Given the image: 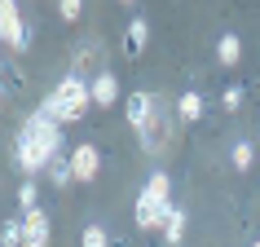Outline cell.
<instances>
[{
  "label": "cell",
  "instance_id": "6da1fadb",
  "mask_svg": "<svg viewBox=\"0 0 260 247\" xmlns=\"http://www.w3.org/2000/svg\"><path fill=\"white\" fill-rule=\"evenodd\" d=\"M57 150H62V123H53L44 110L27 115V123L18 128V141H14V159H18V168L27 172V181L36 177L40 168H53Z\"/></svg>",
  "mask_w": 260,
  "mask_h": 247
},
{
  "label": "cell",
  "instance_id": "7a4b0ae2",
  "mask_svg": "<svg viewBox=\"0 0 260 247\" xmlns=\"http://www.w3.org/2000/svg\"><path fill=\"white\" fill-rule=\"evenodd\" d=\"M88 102H93V84H84L80 75H67V80L57 84L53 93L44 97V106H40V110H44L53 123H75L84 110H88Z\"/></svg>",
  "mask_w": 260,
  "mask_h": 247
},
{
  "label": "cell",
  "instance_id": "3957f363",
  "mask_svg": "<svg viewBox=\"0 0 260 247\" xmlns=\"http://www.w3.org/2000/svg\"><path fill=\"white\" fill-rule=\"evenodd\" d=\"M168 190H172V177H168L164 168H154L150 181H146V190L137 194V225L141 230H164V217H168Z\"/></svg>",
  "mask_w": 260,
  "mask_h": 247
},
{
  "label": "cell",
  "instance_id": "277c9868",
  "mask_svg": "<svg viewBox=\"0 0 260 247\" xmlns=\"http://www.w3.org/2000/svg\"><path fill=\"white\" fill-rule=\"evenodd\" d=\"M0 36H5V44L18 49V53L27 49V22L18 18V5H14V0H5V5H0Z\"/></svg>",
  "mask_w": 260,
  "mask_h": 247
},
{
  "label": "cell",
  "instance_id": "5b68a950",
  "mask_svg": "<svg viewBox=\"0 0 260 247\" xmlns=\"http://www.w3.org/2000/svg\"><path fill=\"white\" fill-rule=\"evenodd\" d=\"M123 110H128V123L141 133V128L154 119V110H159V97H154V93H133L128 102H123Z\"/></svg>",
  "mask_w": 260,
  "mask_h": 247
},
{
  "label": "cell",
  "instance_id": "8992f818",
  "mask_svg": "<svg viewBox=\"0 0 260 247\" xmlns=\"http://www.w3.org/2000/svg\"><path fill=\"white\" fill-rule=\"evenodd\" d=\"M97 168H102V155H97V146H75L71 150V172H75V181H93L97 177Z\"/></svg>",
  "mask_w": 260,
  "mask_h": 247
},
{
  "label": "cell",
  "instance_id": "52a82bcc",
  "mask_svg": "<svg viewBox=\"0 0 260 247\" xmlns=\"http://www.w3.org/2000/svg\"><path fill=\"white\" fill-rule=\"evenodd\" d=\"M22 230H27V247H49V212L31 207L27 217H22Z\"/></svg>",
  "mask_w": 260,
  "mask_h": 247
},
{
  "label": "cell",
  "instance_id": "ba28073f",
  "mask_svg": "<svg viewBox=\"0 0 260 247\" xmlns=\"http://www.w3.org/2000/svg\"><path fill=\"white\" fill-rule=\"evenodd\" d=\"M115 102H119V80L110 71H102L93 80V106H115Z\"/></svg>",
  "mask_w": 260,
  "mask_h": 247
},
{
  "label": "cell",
  "instance_id": "9c48e42d",
  "mask_svg": "<svg viewBox=\"0 0 260 247\" xmlns=\"http://www.w3.org/2000/svg\"><path fill=\"white\" fill-rule=\"evenodd\" d=\"M146 40H150V22H146V18H133V22H128V53L137 57L141 49H146Z\"/></svg>",
  "mask_w": 260,
  "mask_h": 247
},
{
  "label": "cell",
  "instance_id": "30bf717a",
  "mask_svg": "<svg viewBox=\"0 0 260 247\" xmlns=\"http://www.w3.org/2000/svg\"><path fill=\"white\" fill-rule=\"evenodd\" d=\"M216 57L220 62H225V67H238V57H243V40H238V36H220V44H216Z\"/></svg>",
  "mask_w": 260,
  "mask_h": 247
},
{
  "label": "cell",
  "instance_id": "8fae6325",
  "mask_svg": "<svg viewBox=\"0 0 260 247\" xmlns=\"http://www.w3.org/2000/svg\"><path fill=\"white\" fill-rule=\"evenodd\" d=\"M164 238H168V243H181V238H185V212H181V207H168V217H164Z\"/></svg>",
  "mask_w": 260,
  "mask_h": 247
},
{
  "label": "cell",
  "instance_id": "7c38bea8",
  "mask_svg": "<svg viewBox=\"0 0 260 247\" xmlns=\"http://www.w3.org/2000/svg\"><path fill=\"white\" fill-rule=\"evenodd\" d=\"M177 110H181V119H185V123H194L199 115H203V93H194V88H190V93H181Z\"/></svg>",
  "mask_w": 260,
  "mask_h": 247
},
{
  "label": "cell",
  "instance_id": "4fadbf2b",
  "mask_svg": "<svg viewBox=\"0 0 260 247\" xmlns=\"http://www.w3.org/2000/svg\"><path fill=\"white\" fill-rule=\"evenodd\" d=\"M0 243H5V247H27V230H22V221H5V225H0Z\"/></svg>",
  "mask_w": 260,
  "mask_h": 247
},
{
  "label": "cell",
  "instance_id": "5bb4252c",
  "mask_svg": "<svg viewBox=\"0 0 260 247\" xmlns=\"http://www.w3.org/2000/svg\"><path fill=\"white\" fill-rule=\"evenodd\" d=\"M251 159H256V146H251V141H234V155H230L234 172H247V168H251Z\"/></svg>",
  "mask_w": 260,
  "mask_h": 247
},
{
  "label": "cell",
  "instance_id": "9a60e30c",
  "mask_svg": "<svg viewBox=\"0 0 260 247\" xmlns=\"http://www.w3.org/2000/svg\"><path fill=\"white\" fill-rule=\"evenodd\" d=\"M49 177H53V186H71V181H75V172H71V159H57V164L49 168Z\"/></svg>",
  "mask_w": 260,
  "mask_h": 247
},
{
  "label": "cell",
  "instance_id": "2e32d148",
  "mask_svg": "<svg viewBox=\"0 0 260 247\" xmlns=\"http://www.w3.org/2000/svg\"><path fill=\"white\" fill-rule=\"evenodd\" d=\"M80 247H110V238H106V230H102V225H88V230H84V238H80Z\"/></svg>",
  "mask_w": 260,
  "mask_h": 247
},
{
  "label": "cell",
  "instance_id": "e0dca14e",
  "mask_svg": "<svg viewBox=\"0 0 260 247\" xmlns=\"http://www.w3.org/2000/svg\"><path fill=\"white\" fill-rule=\"evenodd\" d=\"M36 194H40V190H36V181H22V186H18V203L31 212V207H36Z\"/></svg>",
  "mask_w": 260,
  "mask_h": 247
},
{
  "label": "cell",
  "instance_id": "ac0fdd59",
  "mask_svg": "<svg viewBox=\"0 0 260 247\" xmlns=\"http://www.w3.org/2000/svg\"><path fill=\"white\" fill-rule=\"evenodd\" d=\"M220 106H225V110H238V106H243V88H225V93H220Z\"/></svg>",
  "mask_w": 260,
  "mask_h": 247
},
{
  "label": "cell",
  "instance_id": "d6986e66",
  "mask_svg": "<svg viewBox=\"0 0 260 247\" xmlns=\"http://www.w3.org/2000/svg\"><path fill=\"white\" fill-rule=\"evenodd\" d=\"M80 9H84L80 0H62V9H57V14L67 18V22H75V18H80Z\"/></svg>",
  "mask_w": 260,
  "mask_h": 247
},
{
  "label": "cell",
  "instance_id": "ffe728a7",
  "mask_svg": "<svg viewBox=\"0 0 260 247\" xmlns=\"http://www.w3.org/2000/svg\"><path fill=\"white\" fill-rule=\"evenodd\" d=\"M251 247H260V238H256V243H251Z\"/></svg>",
  "mask_w": 260,
  "mask_h": 247
}]
</instances>
